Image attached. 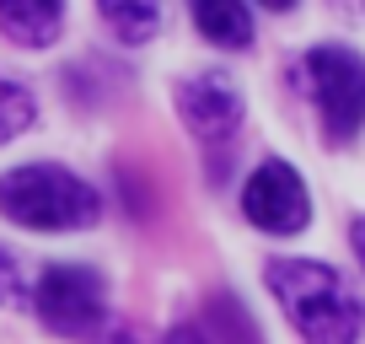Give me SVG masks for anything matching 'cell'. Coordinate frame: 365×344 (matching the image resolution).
I'll use <instances>...</instances> for the list:
<instances>
[{
	"label": "cell",
	"instance_id": "obj_1",
	"mask_svg": "<svg viewBox=\"0 0 365 344\" xmlns=\"http://www.w3.org/2000/svg\"><path fill=\"white\" fill-rule=\"evenodd\" d=\"M263 280H269L274 301L285 307V318L296 323V333L307 344H354L360 339L365 312L333 264H317V258H269Z\"/></svg>",
	"mask_w": 365,
	"mask_h": 344
},
{
	"label": "cell",
	"instance_id": "obj_2",
	"mask_svg": "<svg viewBox=\"0 0 365 344\" xmlns=\"http://www.w3.org/2000/svg\"><path fill=\"white\" fill-rule=\"evenodd\" d=\"M0 210H6V221H16L27 231H81V226H97L103 194L70 167L27 161V167H11L0 178Z\"/></svg>",
	"mask_w": 365,
	"mask_h": 344
},
{
	"label": "cell",
	"instance_id": "obj_3",
	"mask_svg": "<svg viewBox=\"0 0 365 344\" xmlns=\"http://www.w3.org/2000/svg\"><path fill=\"white\" fill-rule=\"evenodd\" d=\"M301 76L312 86V103H317L328 146H349L365 129V59L354 49L322 44L301 59Z\"/></svg>",
	"mask_w": 365,
	"mask_h": 344
},
{
	"label": "cell",
	"instance_id": "obj_4",
	"mask_svg": "<svg viewBox=\"0 0 365 344\" xmlns=\"http://www.w3.org/2000/svg\"><path fill=\"white\" fill-rule=\"evenodd\" d=\"M33 307L43 318V328L65 333V339H91L108 323V301H103V275L86 264H54L38 275Z\"/></svg>",
	"mask_w": 365,
	"mask_h": 344
},
{
	"label": "cell",
	"instance_id": "obj_5",
	"mask_svg": "<svg viewBox=\"0 0 365 344\" xmlns=\"http://www.w3.org/2000/svg\"><path fill=\"white\" fill-rule=\"evenodd\" d=\"M242 216H247L258 231H269V237H296V231L312 221V199H307L301 172L290 167V161L269 156L247 178V188H242Z\"/></svg>",
	"mask_w": 365,
	"mask_h": 344
},
{
	"label": "cell",
	"instance_id": "obj_6",
	"mask_svg": "<svg viewBox=\"0 0 365 344\" xmlns=\"http://www.w3.org/2000/svg\"><path fill=\"white\" fill-rule=\"evenodd\" d=\"M178 113H182V124L194 129V140L226 146L242 129V92L220 70H199V76H188L178 86Z\"/></svg>",
	"mask_w": 365,
	"mask_h": 344
},
{
	"label": "cell",
	"instance_id": "obj_7",
	"mask_svg": "<svg viewBox=\"0 0 365 344\" xmlns=\"http://www.w3.org/2000/svg\"><path fill=\"white\" fill-rule=\"evenodd\" d=\"M65 22V0H0V33L22 49H48Z\"/></svg>",
	"mask_w": 365,
	"mask_h": 344
},
{
	"label": "cell",
	"instance_id": "obj_8",
	"mask_svg": "<svg viewBox=\"0 0 365 344\" xmlns=\"http://www.w3.org/2000/svg\"><path fill=\"white\" fill-rule=\"evenodd\" d=\"M194 22L220 49H247L252 44V16H247L242 0H194Z\"/></svg>",
	"mask_w": 365,
	"mask_h": 344
},
{
	"label": "cell",
	"instance_id": "obj_9",
	"mask_svg": "<svg viewBox=\"0 0 365 344\" xmlns=\"http://www.w3.org/2000/svg\"><path fill=\"white\" fill-rule=\"evenodd\" d=\"M97 11L124 44H150L161 27V0H97Z\"/></svg>",
	"mask_w": 365,
	"mask_h": 344
},
{
	"label": "cell",
	"instance_id": "obj_10",
	"mask_svg": "<svg viewBox=\"0 0 365 344\" xmlns=\"http://www.w3.org/2000/svg\"><path fill=\"white\" fill-rule=\"evenodd\" d=\"M33 118H38L33 92H27L22 81L0 76V146H6V140H16V135H27V129H33Z\"/></svg>",
	"mask_w": 365,
	"mask_h": 344
},
{
	"label": "cell",
	"instance_id": "obj_11",
	"mask_svg": "<svg viewBox=\"0 0 365 344\" xmlns=\"http://www.w3.org/2000/svg\"><path fill=\"white\" fill-rule=\"evenodd\" d=\"M210 328H220L226 344H258V328L247 323V312H242L237 296H215L210 301Z\"/></svg>",
	"mask_w": 365,
	"mask_h": 344
},
{
	"label": "cell",
	"instance_id": "obj_12",
	"mask_svg": "<svg viewBox=\"0 0 365 344\" xmlns=\"http://www.w3.org/2000/svg\"><path fill=\"white\" fill-rule=\"evenodd\" d=\"M16 290H22V269H16V258L6 248H0V301H11Z\"/></svg>",
	"mask_w": 365,
	"mask_h": 344
},
{
	"label": "cell",
	"instance_id": "obj_13",
	"mask_svg": "<svg viewBox=\"0 0 365 344\" xmlns=\"http://www.w3.org/2000/svg\"><path fill=\"white\" fill-rule=\"evenodd\" d=\"M161 344H210V339H205L199 328H172V333H167Z\"/></svg>",
	"mask_w": 365,
	"mask_h": 344
},
{
	"label": "cell",
	"instance_id": "obj_14",
	"mask_svg": "<svg viewBox=\"0 0 365 344\" xmlns=\"http://www.w3.org/2000/svg\"><path fill=\"white\" fill-rule=\"evenodd\" d=\"M349 242H354V253H360V264H365V216L349 221Z\"/></svg>",
	"mask_w": 365,
	"mask_h": 344
},
{
	"label": "cell",
	"instance_id": "obj_15",
	"mask_svg": "<svg viewBox=\"0 0 365 344\" xmlns=\"http://www.w3.org/2000/svg\"><path fill=\"white\" fill-rule=\"evenodd\" d=\"M108 344H140V333L135 328H113V333H108Z\"/></svg>",
	"mask_w": 365,
	"mask_h": 344
},
{
	"label": "cell",
	"instance_id": "obj_16",
	"mask_svg": "<svg viewBox=\"0 0 365 344\" xmlns=\"http://www.w3.org/2000/svg\"><path fill=\"white\" fill-rule=\"evenodd\" d=\"M333 6H339V11H360L365 16V0H333Z\"/></svg>",
	"mask_w": 365,
	"mask_h": 344
},
{
	"label": "cell",
	"instance_id": "obj_17",
	"mask_svg": "<svg viewBox=\"0 0 365 344\" xmlns=\"http://www.w3.org/2000/svg\"><path fill=\"white\" fill-rule=\"evenodd\" d=\"M258 6H269V11H290L296 0H258Z\"/></svg>",
	"mask_w": 365,
	"mask_h": 344
}]
</instances>
